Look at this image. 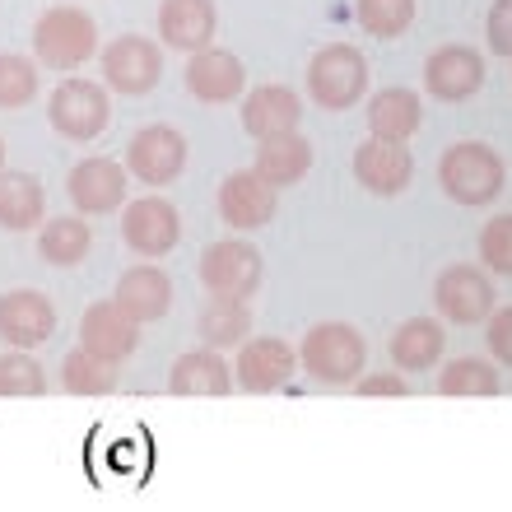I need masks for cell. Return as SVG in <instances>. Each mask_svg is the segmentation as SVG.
Listing matches in <instances>:
<instances>
[{
  "label": "cell",
  "instance_id": "obj_4",
  "mask_svg": "<svg viewBox=\"0 0 512 512\" xmlns=\"http://www.w3.org/2000/svg\"><path fill=\"white\" fill-rule=\"evenodd\" d=\"M308 94L326 112H350L368 94V61L350 42H331L308 61Z\"/></svg>",
  "mask_w": 512,
  "mask_h": 512
},
{
  "label": "cell",
  "instance_id": "obj_36",
  "mask_svg": "<svg viewBox=\"0 0 512 512\" xmlns=\"http://www.w3.org/2000/svg\"><path fill=\"white\" fill-rule=\"evenodd\" d=\"M485 345H489V354H494L503 368H512V303L508 308H494L489 331H485Z\"/></svg>",
  "mask_w": 512,
  "mask_h": 512
},
{
  "label": "cell",
  "instance_id": "obj_14",
  "mask_svg": "<svg viewBox=\"0 0 512 512\" xmlns=\"http://www.w3.org/2000/svg\"><path fill=\"white\" fill-rule=\"evenodd\" d=\"M126 177L131 168L117 159H80L66 177V191L80 215H112L126 205Z\"/></svg>",
  "mask_w": 512,
  "mask_h": 512
},
{
  "label": "cell",
  "instance_id": "obj_29",
  "mask_svg": "<svg viewBox=\"0 0 512 512\" xmlns=\"http://www.w3.org/2000/svg\"><path fill=\"white\" fill-rule=\"evenodd\" d=\"M61 387L75 396H108V391H117V364L80 345L61 359Z\"/></svg>",
  "mask_w": 512,
  "mask_h": 512
},
{
  "label": "cell",
  "instance_id": "obj_3",
  "mask_svg": "<svg viewBox=\"0 0 512 512\" xmlns=\"http://www.w3.org/2000/svg\"><path fill=\"white\" fill-rule=\"evenodd\" d=\"M33 52L52 70H80L98 52V24L80 5H52L33 24Z\"/></svg>",
  "mask_w": 512,
  "mask_h": 512
},
{
  "label": "cell",
  "instance_id": "obj_28",
  "mask_svg": "<svg viewBox=\"0 0 512 512\" xmlns=\"http://www.w3.org/2000/svg\"><path fill=\"white\" fill-rule=\"evenodd\" d=\"M89 247H94V229L75 215H56L38 229V252L47 266H61V270L80 266L84 256H89Z\"/></svg>",
  "mask_w": 512,
  "mask_h": 512
},
{
  "label": "cell",
  "instance_id": "obj_20",
  "mask_svg": "<svg viewBox=\"0 0 512 512\" xmlns=\"http://www.w3.org/2000/svg\"><path fill=\"white\" fill-rule=\"evenodd\" d=\"M303 122V98L284 84H256L243 103V131L252 140H270V135L298 131Z\"/></svg>",
  "mask_w": 512,
  "mask_h": 512
},
{
  "label": "cell",
  "instance_id": "obj_13",
  "mask_svg": "<svg viewBox=\"0 0 512 512\" xmlns=\"http://www.w3.org/2000/svg\"><path fill=\"white\" fill-rule=\"evenodd\" d=\"M480 84H485V56L461 42H447L424 61V89L438 103H466L480 94Z\"/></svg>",
  "mask_w": 512,
  "mask_h": 512
},
{
  "label": "cell",
  "instance_id": "obj_19",
  "mask_svg": "<svg viewBox=\"0 0 512 512\" xmlns=\"http://www.w3.org/2000/svg\"><path fill=\"white\" fill-rule=\"evenodd\" d=\"M219 33L215 0H163L159 5V42L177 52H201Z\"/></svg>",
  "mask_w": 512,
  "mask_h": 512
},
{
  "label": "cell",
  "instance_id": "obj_26",
  "mask_svg": "<svg viewBox=\"0 0 512 512\" xmlns=\"http://www.w3.org/2000/svg\"><path fill=\"white\" fill-rule=\"evenodd\" d=\"M47 215V191L33 173H5L0 168V229L24 233L38 229Z\"/></svg>",
  "mask_w": 512,
  "mask_h": 512
},
{
  "label": "cell",
  "instance_id": "obj_27",
  "mask_svg": "<svg viewBox=\"0 0 512 512\" xmlns=\"http://www.w3.org/2000/svg\"><path fill=\"white\" fill-rule=\"evenodd\" d=\"M196 331H201V340L210 350H233V345H243L252 336V303L247 298L210 294V303L196 317Z\"/></svg>",
  "mask_w": 512,
  "mask_h": 512
},
{
  "label": "cell",
  "instance_id": "obj_31",
  "mask_svg": "<svg viewBox=\"0 0 512 512\" xmlns=\"http://www.w3.org/2000/svg\"><path fill=\"white\" fill-rule=\"evenodd\" d=\"M354 19L368 38H401L415 24V0H354Z\"/></svg>",
  "mask_w": 512,
  "mask_h": 512
},
{
  "label": "cell",
  "instance_id": "obj_7",
  "mask_svg": "<svg viewBox=\"0 0 512 512\" xmlns=\"http://www.w3.org/2000/svg\"><path fill=\"white\" fill-rule=\"evenodd\" d=\"M47 122H52L56 135L84 145V140H94V135L108 131L112 103L94 80H61L52 89V98H47Z\"/></svg>",
  "mask_w": 512,
  "mask_h": 512
},
{
  "label": "cell",
  "instance_id": "obj_23",
  "mask_svg": "<svg viewBox=\"0 0 512 512\" xmlns=\"http://www.w3.org/2000/svg\"><path fill=\"white\" fill-rule=\"evenodd\" d=\"M387 350H391V364L401 368V373H429L443 359L447 336L433 317H410V322H401L391 331Z\"/></svg>",
  "mask_w": 512,
  "mask_h": 512
},
{
  "label": "cell",
  "instance_id": "obj_2",
  "mask_svg": "<svg viewBox=\"0 0 512 512\" xmlns=\"http://www.w3.org/2000/svg\"><path fill=\"white\" fill-rule=\"evenodd\" d=\"M368 364V340L354 331L350 322H322L303 336V350H298V368L308 378L326 382V387H345V382H359Z\"/></svg>",
  "mask_w": 512,
  "mask_h": 512
},
{
  "label": "cell",
  "instance_id": "obj_1",
  "mask_svg": "<svg viewBox=\"0 0 512 512\" xmlns=\"http://www.w3.org/2000/svg\"><path fill=\"white\" fill-rule=\"evenodd\" d=\"M503 182H508V163L485 140H457L443 149L438 159V187L457 205H489L499 201Z\"/></svg>",
  "mask_w": 512,
  "mask_h": 512
},
{
  "label": "cell",
  "instance_id": "obj_15",
  "mask_svg": "<svg viewBox=\"0 0 512 512\" xmlns=\"http://www.w3.org/2000/svg\"><path fill=\"white\" fill-rule=\"evenodd\" d=\"M56 331V308L52 298L38 289H14L0 298V340L10 350H38Z\"/></svg>",
  "mask_w": 512,
  "mask_h": 512
},
{
  "label": "cell",
  "instance_id": "obj_21",
  "mask_svg": "<svg viewBox=\"0 0 512 512\" xmlns=\"http://www.w3.org/2000/svg\"><path fill=\"white\" fill-rule=\"evenodd\" d=\"M252 168L266 182H275V187H294V182H303L312 168V140L298 131H284V135H270V140H256V159Z\"/></svg>",
  "mask_w": 512,
  "mask_h": 512
},
{
  "label": "cell",
  "instance_id": "obj_38",
  "mask_svg": "<svg viewBox=\"0 0 512 512\" xmlns=\"http://www.w3.org/2000/svg\"><path fill=\"white\" fill-rule=\"evenodd\" d=\"M0 168H5V140H0Z\"/></svg>",
  "mask_w": 512,
  "mask_h": 512
},
{
  "label": "cell",
  "instance_id": "obj_22",
  "mask_svg": "<svg viewBox=\"0 0 512 512\" xmlns=\"http://www.w3.org/2000/svg\"><path fill=\"white\" fill-rule=\"evenodd\" d=\"M233 387H238L233 364H224L219 350H210V345L182 354L173 364V373H168V391L173 396H229Z\"/></svg>",
  "mask_w": 512,
  "mask_h": 512
},
{
  "label": "cell",
  "instance_id": "obj_32",
  "mask_svg": "<svg viewBox=\"0 0 512 512\" xmlns=\"http://www.w3.org/2000/svg\"><path fill=\"white\" fill-rule=\"evenodd\" d=\"M33 94H38V61L0 52V108H24Z\"/></svg>",
  "mask_w": 512,
  "mask_h": 512
},
{
  "label": "cell",
  "instance_id": "obj_30",
  "mask_svg": "<svg viewBox=\"0 0 512 512\" xmlns=\"http://www.w3.org/2000/svg\"><path fill=\"white\" fill-rule=\"evenodd\" d=\"M438 391L443 396H499L503 378L489 359H452L438 373Z\"/></svg>",
  "mask_w": 512,
  "mask_h": 512
},
{
  "label": "cell",
  "instance_id": "obj_34",
  "mask_svg": "<svg viewBox=\"0 0 512 512\" xmlns=\"http://www.w3.org/2000/svg\"><path fill=\"white\" fill-rule=\"evenodd\" d=\"M480 261H485L494 275L512 280V215H494L480 229Z\"/></svg>",
  "mask_w": 512,
  "mask_h": 512
},
{
  "label": "cell",
  "instance_id": "obj_25",
  "mask_svg": "<svg viewBox=\"0 0 512 512\" xmlns=\"http://www.w3.org/2000/svg\"><path fill=\"white\" fill-rule=\"evenodd\" d=\"M117 303L131 312L135 322H159L163 312L173 308V280L159 266H131L117 280Z\"/></svg>",
  "mask_w": 512,
  "mask_h": 512
},
{
  "label": "cell",
  "instance_id": "obj_35",
  "mask_svg": "<svg viewBox=\"0 0 512 512\" xmlns=\"http://www.w3.org/2000/svg\"><path fill=\"white\" fill-rule=\"evenodd\" d=\"M485 38H489V52L512 56V0H494V5H489Z\"/></svg>",
  "mask_w": 512,
  "mask_h": 512
},
{
  "label": "cell",
  "instance_id": "obj_8",
  "mask_svg": "<svg viewBox=\"0 0 512 512\" xmlns=\"http://www.w3.org/2000/svg\"><path fill=\"white\" fill-rule=\"evenodd\" d=\"M126 168H131L135 182H145V187H168L182 177L187 168V135L173 131V126H140L131 135V145H126Z\"/></svg>",
  "mask_w": 512,
  "mask_h": 512
},
{
  "label": "cell",
  "instance_id": "obj_6",
  "mask_svg": "<svg viewBox=\"0 0 512 512\" xmlns=\"http://www.w3.org/2000/svg\"><path fill=\"white\" fill-rule=\"evenodd\" d=\"M266 261L247 238H219L201 252V284L219 298H252L261 289Z\"/></svg>",
  "mask_w": 512,
  "mask_h": 512
},
{
  "label": "cell",
  "instance_id": "obj_17",
  "mask_svg": "<svg viewBox=\"0 0 512 512\" xmlns=\"http://www.w3.org/2000/svg\"><path fill=\"white\" fill-rule=\"evenodd\" d=\"M80 345H89V350L112 359V364H122V359L135 354V345H140V322H135L117 298H112V303H94V308H84V317H80Z\"/></svg>",
  "mask_w": 512,
  "mask_h": 512
},
{
  "label": "cell",
  "instance_id": "obj_24",
  "mask_svg": "<svg viewBox=\"0 0 512 512\" xmlns=\"http://www.w3.org/2000/svg\"><path fill=\"white\" fill-rule=\"evenodd\" d=\"M368 131L378 135V140H410L424 122V103H419L415 89H405V84H391V89H378V94L368 98Z\"/></svg>",
  "mask_w": 512,
  "mask_h": 512
},
{
  "label": "cell",
  "instance_id": "obj_16",
  "mask_svg": "<svg viewBox=\"0 0 512 512\" xmlns=\"http://www.w3.org/2000/svg\"><path fill=\"white\" fill-rule=\"evenodd\" d=\"M298 368V354L275 336H261V340H243V350H238V364H233V378L243 391H256V396H266V391H280L284 382L294 378Z\"/></svg>",
  "mask_w": 512,
  "mask_h": 512
},
{
  "label": "cell",
  "instance_id": "obj_10",
  "mask_svg": "<svg viewBox=\"0 0 512 512\" xmlns=\"http://www.w3.org/2000/svg\"><path fill=\"white\" fill-rule=\"evenodd\" d=\"M280 210V187L266 182L256 168H238L219 182V215L224 224L238 233H252V229H266L270 219Z\"/></svg>",
  "mask_w": 512,
  "mask_h": 512
},
{
  "label": "cell",
  "instance_id": "obj_18",
  "mask_svg": "<svg viewBox=\"0 0 512 512\" xmlns=\"http://www.w3.org/2000/svg\"><path fill=\"white\" fill-rule=\"evenodd\" d=\"M187 89L201 98V103H233V98L247 89V70L233 52H224V47L210 42V47H201V52H191Z\"/></svg>",
  "mask_w": 512,
  "mask_h": 512
},
{
  "label": "cell",
  "instance_id": "obj_12",
  "mask_svg": "<svg viewBox=\"0 0 512 512\" xmlns=\"http://www.w3.org/2000/svg\"><path fill=\"white\" fill-rule=\"evenodd\" d=\"M182 238V219L163 196H140L122 210V243L135 256H168Z\"/></svg>",
  "mask_w": 512,
  "mask_h": 512
},
{
  "label": "cell",
  "instance_id": "obj_9",
  "mask_svg": "<svg viewBox=\"0 0 512 512\" xmlns=\"http://www.w3.org/2000/svg\"><path fill=\"white\" fill-rule=\"evenodd\" d=\"M98 66H103V80H108V89H117V94H149L154 84L163 80V52L159 42L140 38V33H126V38L108 42L103 47V56H98Z\"/></svg>",
  "mask_w": 512,
  "mask_h": 512
},
{
  "label": "cell",
  "instance_id": "obj_11",
  "mask_svg": "<svg viewBox=\"0 0 512 512\" xmlns=\"http://www.w3.org/2000/svg\"><path fill=\"white\" fill-rule=\"evenodd\" d=\"M354 177L359 187L373 196H401L415 182V154L405 149V140H378L368 135L364 145L354 149Z\"/></svg>",
  "mask_w": 512,
  "mask_h": 512
},
{
  "label": "cell",
  "instance_id": "obj_37",
  "mask_svg": "<svg viewBox=\"0 0 512 512\" xmlns=\"http://www.w3.org/2000/svg\"><path fill=\"white\" fill-rule=\"evenodd\" d=\"M405 378H396V373H368V378H359V396H405Z\"/></svg>",
  "mask_w": 512,
  "mask_h": 512
},
{
  "label": "cell",
  "instance_id": "obj_5",
  "mask_svg": "<svg viewBox=\"0 0 512 512\" xmlns=\"http://www.w3.org/2000/svg\"><path fill=\"white\" fill-rule=\"evenodd\" d=\"M433 308H438L443 322H457V326L489 322L494 308H499V294H494L489 270H480V266H443L438 270V280H433Z\"/></svg>",
  "mask_w": 512,
  "mask_h": 512
},
{
  "label": "cell",
  "instance_id": "obj_33",
  "mask_svg": "<svg viewBox=\"0 0 512 512\" xmlns=\"http://www.w3.org/2000/svg\"><path fill=\"white\" fill-rule=\"evenodd\" d=\"M47 391V373L28 350L0 354V396H42Z\"/></svg>",
  "mask_w": 512,
  "mask_h": 512
}]
</instances>
